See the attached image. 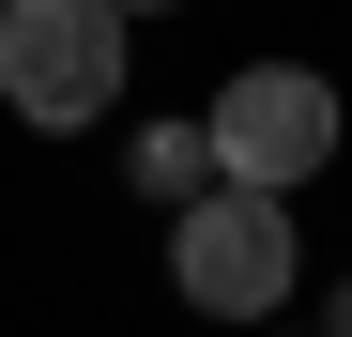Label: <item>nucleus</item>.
<instances>
[{"mask_svg":"<svg viewBox=\"0 0 352 337\" xmlns=\"http://www.w3.org/2000/svg\"><path fill=\"white\" fill-rule=\"evenodd\" d=\"M107 16H168V0H107Z\"/></svg>","mask_w":352,"mask_h":337,"instance_id":"obj_5","label":"nucleus"},{"mask_svg":"<svg viewBox=\"0 0 352 337\" xmlns=\"http://www.w3.org/2000/svg\"><path fill=\"white\" fill-rule=\"evenodd\" d=\"M138 199H168V215H184V199H214V153H199V123H153V138H138Z\"/></svg>","mask_w":352,"mask_h":337,"instance_id":"obj_4","label":"nucleus"},{"mask_svg":"<svg viewBox=\"0 0 352 337\" xmlns=\"http://www.w3.org/2000/svg\"><path fill=\"white\" fill-rule=\"evenodd\" d=\"M199 153H214V184L291 199L307 168H337V92H322L307 62H245V77L199 107Z\"/></svg>","mask_w":352,"mask_h":337,"instance_id":"obj_1","label":"nucleus"},{"mask_svg":"<svg viewBox=\"0 0 352 337\" xmlns=\"http://www.w3.org/2000/svg\"><path fill=\"white\" fill-rule=\"evenodd\" d=\"M322 337H352V292H337V322H322Z\"/></svg>","mask_w":352,"mask_h":337,"instance_id":"obj_6","label":"nucleus"},{"mask_svg":"<svg viewBox=\"0 0 352 337\" xmlns=\"http://www.w3.org/2000/svg\"><path fill=\"white\" fill-rule=\"evenodd\" d=\"M168 276H184V307H199V322H276V307H291V276H307L291 199H245V184L184 199V215H168Z\"/></svg>","mask_w":352,"mask_h":337,"instance_id":"obj_2","label":"nucleus"},{"mask_svg":"<svg viewBox=\"0 0 352 337\" xmlns=\"http://www.w3.org/2000/svg\"><path fill=\"white\" fill-rule=\"evenodd\" d=\"M123 92V16L107 0H0V107L46 138H77Z\"/></svg>","mask_w":352,"mask_h":337,"instance_id":"obj_3","label":"nucleus"}]
</instances>
